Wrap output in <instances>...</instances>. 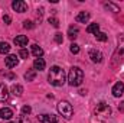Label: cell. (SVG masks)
<instances>
[{
	"instance_id": "6da1fadb",
	"label": "cell",
	"mask_w": 124,
	"mask_h": 123,
	"mask_svg": "<svg viewBox=\"0 0 124 123\" xmlns=\"http://www.w3.org/2000/svg\"><path fill=\"white\" fill-rule=\"evenodd\" d=\"M65 78H66L65 71L62 70L61 67H58V65L51 67V71H49V75H48V81L52 86H55V87L63 86L65 84Z\"/></svg>"
},
{
	"instance_id": "7a4b0ae2",
	"label": "cell",
	"mask_w": 124,
	"mask_h": 123,
	"mask_svg": "<svg viewBox=\"0 0 124 123\" xmlns=\"http://www.w3.org/2000/svg\"><path fill=\"white\" fill-rule=\"evenodd\" d=\"M82 81H84V72H82V70L79 67H72L71 71H69V74H68V83H69V86L78 87V86L82 84Z\"/></svg>"
},
{
	"instance_id": "3957f363",
	"label": "cell",
	"mask_w": 124,
	"mask_h": 123,
	"mask_svg": "<svg viewBox=\"0 0 124 123\" xmlns=\"http://www.w3.org/2000/svg\"><path fill=\"white\" fill-rule=\"evenodd\" d=\"M123 61H124V35L120 36V39H118V46H117V49H116V52L113 55L111 67L113 68H117Z\"/></svg>"
},
{
	"instance_id": "277c9868",
	"label": "cell",
	"mask_w": 124,
	"mask_h": 123,
	"mask_svg": "<svg viewBox=\"0 0 124 123\" xmlns=\"http://www.w3.org/2000/svg\"><path fill=\"white\" fill-rule=\"evenodd\" d=\"M95 116H97L100 120H105V119H108V117L111 116V109H110V106H108L107 103L101 101V103L95 107Z\"/></svg>"
},
{
	"instance_id": "5b68a950",
	"label": "cell",
	"mask_w": 124,
	"mask_h": 123,
	"mask_svg": "<svg viewBox=\"0 0 124 123\" xmlns=\"http://www.w3.org/2000/svg\"><path fill=\"white\" fill-rule=\"evenodd\" d=\"M58 112H59V114L63 119H71L72 114H74V109H72L71 103L65 101V100H62V101L58 103Z\"/></svg>"
},
{
	"instance_id": "8992f818",
	"label": "cell",
	"mask_w": 124,
	"mask_h": 123,
	"mask_svg": "<svg viewBox=\"0 0 124 123\" xmlns=\"http://www.w3.org/2000/svg\"><path fill=\"white\" fill-rule=\"evenodd\" d=\"M12 7H13V10L19 12V13H25L28 10V4L25 1H22V0H15L12 3Z\"/></svg>"
},
{
	"instance_id": "52a82bcc",
	"label": "cell",
	"mask_w": 124,
	"mask_h": 123,
	"mask_svg": "<svg viewBox=\"0 0 124 123\" xmlns=\"http://www.w3.org/2000/svg\"><path fill=\"white\" fill-rule=\"evenodd\" d=\"M38 120L40 123H58L56 116H54V114H46V113L39 114V116H38Z\"/></svg>"
},
{
	"instance_id": "ba28073f",
	"label": "cell",
	"mask_w": 124,
	"mask_h": 123,
	"mask_svg": "<svg viewBox=\"0 0 124 123\" xmlns=\"http://www.w3.org/2000/svg\"><path fill=\"white\" fill-rule=\"evenodd\" d=\"M4 64H6L7 68H15V67L19 64V60H17L16 55H7V57L4 58Z\"/></svg>"
},
{
	"instance_id": "9c48e42d",
	"label": "cell",
	"mask_w": 124,
	"mask_h": 123,
	"mask_svg": "<svg viewBox=\"0 0 124 123\" xmlns=\"http://www.w3.org/2000/svg\"><path fill=\"white\" fill-rule=\"evenodd\" d=\"M13 117V112H12V109H9V107H3V109H0V119H3V120H10Z\"/></svg>"
},
{
	"instance_id": "30bf717a",
	"label": "cell",
	"mask_w": 124,
	"mask_h": 123,
	"mask_svg": "<svg viewBox=\"0 0 124 123\" xmlns=\"http://www.w3.org/2000/svg\"><path fill=\"white\" fill-rule=\"evenodd\" d=\"M123 93H124V84L121 81L116 83L114 87H113V96L114 97H120V96H123Z\"/></svg>"
},
{
	"instance_id": "8fae6325",
	"label": "cell",
	"mask_w": 124,
	"mask_h": 123,
	"mask_svg": "<svg viewBox=\"0 0 124 123\" xmlns=\"http://www.w3.org/2000/svg\"><path fill=\"white\" fill-rule=\"evenodd\" d=\"M9 100V90L4 84H0V103H6Z\"/></svg>"
},
{
	"instance_id": "7c38bea8",
	"label": "cell",
	"mask_w": 124,
	"mask_h": 123,
	"mask_svg": "<svg viewBox=\"0 0 124 123\" xmlns=\"http://www.w3.org/2000/svg\"><path fill=\"white\" fill-rule=\"evenodd\" d=\"M90 58L93 60V62H101L102 61V54L100 52V51H97V49H91L90 51Z\"/></svg>"
},
{
	"instance_id": "4fadbf2b",
	"label": "cell",
	"mask_w": 124,
	"mask_h": 123,
	"mask_svg": "<svg viewBox=\"0 0 124 123\" xmlns=\"http://www.w3.org/2000/svg\"><path fill=\"white\" fill-rule=\"evenodd\" d=\"M90 18H91V15H90L88 12H79V13L77 15V22H79V23H87V22L90 20Z\"/></svg>"
},
{
	"instance_id": "5bb4252c",
	"label": "cell",
	"mask_w": 124,
	"mask_h": 123,
	"mask_svg": "<svg viewBox=\"0 0 124 123\" xmlns=\"http://www.w3.org/2000/svg\"><path fill=\"white\" fill-rule=\"evenodd\" d=\"M15 44H16L17 46H25V45H28V36H25V35L16 36V38H15Z\"/></svg>"
},
{
	"instance_id": "9a60e30c",
	"label": "cell",
	"mask_w": 124,
	"mask_h": 123,
	"mask_svg": "<svg viewBox=\"0 0 124 123\" xmlns=\"http://www.w3.org/2000/svg\"><path fill=\"white\" fill-rule=\"evenodd\" d=\"M32 48V54L36 57V58H42V55H43V49L39 46V45H36V44H33L31 46Z\"/></svg>"
},
{
	"instance_id": "2e32d148",
	"label": "cell",
	"mask_w": 124,
	"mask_h": 123,
	"mask_svg": "<svg viewBox=\"0 0 124 123\" xmlns=\"http://www.w3.org/2000/svg\"><path fill=\"white\" fill-rule=\"evenodd\" d=\"M45 61H43V58H36L35 61H33V68L35 70H39V71H42V70H45Z\"/></svg>"
},
{
	"instance_id": "e0dca14e",
	"label": "cell",
	"mask_w": 124,
	"mask_h": 123,
	"mask_svg": "<svg viewBox=\"0 0 124 123\" xmlns=\"http://www.w3.org/2000/svg\"><path fill=\"white\" fill-rule=\"evenodd\" d=\"M78 33H79L78 26H69V29H68V38L69 39H75L78 36Z\"/></svg>"
},
{
	"instance_id": "ac0fdd59",
	"label": "cell",
	"mask_w": 124,
	"mask_h": 123,
	"mask_svg": "<svg viewBox=\"0 0 124 123\" xmlns=\"http://www.w3.org/2000/svg\"><path fill=\"white\" fill-rule=\"evenodd\" d=\"M10 91H12V94L13 96H22V93H23V87L20 86V84H13L12 86V88H10Z\"/></svg>"
},
{
	"instance_id": "d6986e66",
	"label": "cell",
	"mask_w": 124,
	"mask_h": 123,
	"mask_svg": "<svg viewBox=\"0 0 124 123\" xmlns=\"http://www.w3.org/2000/svg\"><path fill=\"white\" fill-rule=\"evenodd\" d=\"M87 32L88 33H97V32H100V25L98 23H91V25H88V28H87Z\"/></svg>"
},
{
	"instance_id": "ffe728a7",
	"label": "cell",
	"mask_w": 124,
	"mask_h": 123,
	"mask_svg": "<svg viewBox=\"0 0 124 123\" xmlns=\"http://www.w3.org/2000/svg\"><path fill=\"white\" fill-rule=\"evenodd\" d=\"M35 77H36V70H35V68H33V70H29V71L25 74L26 81H33V80H35Z\"/></svg>"
},
{
	"instance_id": "44dd1931",
	"label": "cell",
	"mask_w": 124,
	"mask_h": 123,
	"mask_svg": "<svg viewBox=\"0 0 124 123\" xmlns=\"http://www.w3.org/2000/svg\"><path fill=\"white\" fill-rule=\"evenodd\" d=\"M104 7H105V9H108V10H111V12H116V13H117V12H120V7H118L117 4H114V3H105V4H104Z\"/></svg>"
},
{
	"instance_id": "7402d4cb",
	"label": "cell",
	"mask_w": 124,
	"mask_h": 123,
	"mask_svg": "<svg viewBox=\"0 0 124 123\" xmlns=\"http://www.w3.org/2000/svg\"><path fill=\"white\" fill-rule=\"evenodd\" d=\"M10 51V45L7 42H0V54H7Z\"/></svg>"
},
{
	"instance_id": "603a6c76",
	"label": "cell",
	"mask_w": 124,
	"mask_h": 123,
	"mask_svg": "<svg viewBox=\"0 0 124 123\" xmlns=\"http://www.w3.org/2000/svg\"><path fill=\"white\" fill-rule=\"evenodd\" d=\"M95 38H97V41H101V42H105V41L108 39V36H107L104 32H97V33H95Z\"/></svg>"
},
{
	"instance_id": "cb8c5ba5",
	"label": "cell",
	"mask_w": 124,
	"mask_h": 123,
	"mask_svg": "<svg viewBox=\"0 0 124 123\" xmlns=\"http://www.w3.org/2000/svg\"><path fill=\"white\" fill-rule=\"evenodd\" d=\"M48 22H49L54 28H58V26H59V20H58L56 18H49V19H48Z\"/></svg>"
},
{
	"instance_id": "d4e9b609",
	"label": "cell",
	"mask_w": 124,
	"mask_h": 123,
	"mask_svg": "<svg viewBox=\"0 0 124 123\" xmlns=\"http://www.w3.org/2000/svg\"><path fill=\"white\" fill-rule=\"evenodd\" d=\"M19 55H20V57H22L23 60H28V57H29V51H28V49H23V48H22V49H20V52H19Z\"/></svg>"
},
{
	"instance_id": "484cf974",
	"label": "cell",
	"mask_w": 124,
	"mask_h": 123,
	"mask_svg": "<svg viewBox=\"0 0 124 123\" xmlns=\"http://www.w3.org/2000/svg\"><path fill=\"white\" fill-rule=\"evenodd\" d=\"M23 28H25V29H33V22L25 20V22H23Z\"/></svg>"
},
{
	"instance_id": "4316f807",
	"label": "cell",
	"mask_w": 124,
	"mask_h": 123,
	"mask_svg": "<svg viewBox=\"0 0 124 123\" xmlns=\"http://www.w3.org/2000/svg\"><path fill=\"white\" fill-rule=\"evenodd\" d=\"M69 49H71V52H72V54H78V52H79V46H78L77 44H72Z\"/></svg>"
},
{
	"instance_id": "83f0119b",
	"label": "cell",
	"mask_w": 124,
	"mask_h": 123,
	"mask_svg": "<svg viewBox=\"0 0 124 123\" xmlns=\"http://www.w3.org/2000/svg\"><path fill=\"white\" fill-rule=\"evenodd\" d=\"M55 42H56V44H62V42H63L62 33H55Z\"/></svg>"
},
{
	"instance_id": "f1b7e54d",
	"label": "cell",
	"mask_w": 124,
	"mask_h": 123,
	"mask_svg": "<svg viewBox=\"0 0 124 123\" xmlns=\"http://www.w3.org/2000/svg\"><path fill=\"white\" fill-rule=\"evenodd\" d=\"M1 75L7 77L9 80H15V78H16V75H15V74H12V72H1Z\"/></svg>"
},
{
	"instance_id": "f546056e",
	"label": "cell",
	"mask_w": 124,
	"mask_h": 123,
	"mask_svg": "<svg viewBox=\"0 0 124 123\" xmlns=\"http://www.w3.org/2000/svg\"><path fill=\"white\" fill-rule=\"evenodd\" d=\"M31 112H32V109L29 106H23V107H22V113H23V114H29Z\"/></svg>"
},
{
	"instance_id": "4dcf8cb0",
	"label": "cell",
	"mask_w": 124,
	"mask_h": 123,
	"mask_svg": "<svg viewBox=\"0 0 124 123\" xmlns=\"http://www.w3.org/2000/svg\"><path fill=\"white\" fill-rule=\"evenodd\" d=\"M3 22H4L6 25H9V23L12 22V18H10L9 15H4V16H3Z\"/></svg>"
},
{
	"instance_id": "1f68e13d",
	"label": "cell",
	"mask_w": 124,
	"mask_h": 123,
	"mask_svg": "<svg viewBox=\"0 0 124 123\" xmlns=\"http://www.w3.org/2000/svg\"><path fill=\"white\" fill-rule=\"evenodd\" d=\"M20 122H22V123H29V120H26V119H25V116H22V119H20Z\"/></svg>"
},
{
	"instance_id": "d6a6232c",
	"label": "cell",
	"mask_w": 124,
	"mask_h": 123,
	"mask_svg": "<svg viewBox=\"0 0 124 123\" xmlns=\"http://www.w3.org/2000/svg\"><path fill=\"white\" fill-rule=\"evenodd\" d=\"M118 109H120L121 112H123V110H124V101H123V103H121V106H118Z\"/></svg>"
},
{
	"instance_id": "836d02e7",
	"label": "cell",
	"mask_w": 124,
	"mask_h": 123,
	"mask_svg": "<svg viewBox=\"0 0 124 123\" xmlns=\"http://www.w3.org/2000/svg\"><path fill=\"white\" fill-rule=\"evenodd\" d=\"M10 123H13V122H10Z\"/></svg>"
}]
</instances>
